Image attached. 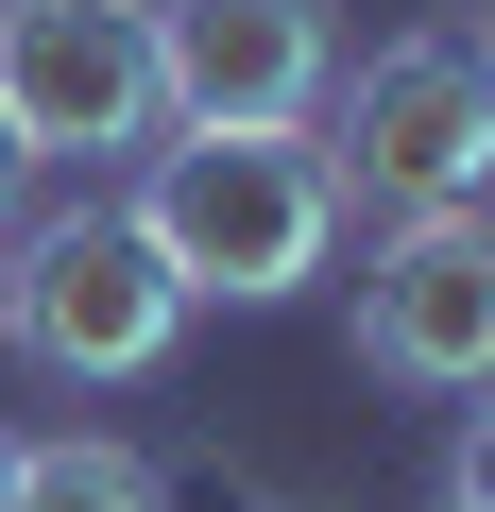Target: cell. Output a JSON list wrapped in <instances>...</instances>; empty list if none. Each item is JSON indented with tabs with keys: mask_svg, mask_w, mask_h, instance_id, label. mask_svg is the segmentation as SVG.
I'll use <instances>...</instances> for the list:
<instances>
[{
	"mask_svg": "<svg viewBox=\"0 0 495 512\" xmlns=\"http://www.w3.org/2000/svg\"><path fill=\"white\" fill-rule=\"evenodd\" d=\"M137 239H154V274L188 291V308H291L325 256H342V171H325V137H222V120H154V171H137V205H120Z\"/></svg>",
	"mask_w": 495,
	"mask_h": 512,
	"instance_id": "cell-1",
	"label": "cell"
},
{
	"mask_svg": "<svg viewBox=\"0 0 495 512\" xmlns=\"http://www.w3.org/2000/svg\"><path fill=\"white\" fill-rule=\"evenodd\" d=\"M0 342H18L35 376H69V393H120V376H154L188 342V291L154 274V239L86 188V205H52V222L0 239Z\"/></svg>",
	"mask_w": 495,
	"mask_h": 512,
	"instance_id": "cell-2",
	"label": "cell"
},
{
	"mask_svg": "<svg viewBox=\"0 0 495 512\" xmlns=\"http://www.w3.org/2000/svg\"><path fill=\"white\" fill-rule=\"evenodd\" d=\"M325 171H342V205H376V222H410V205H478L495 188V69H478V35L444 18V35H393V52H359L342 86H325Z\"/></svg>",
	"mask_w": 495,
	"mask_h": 512,
	"instance_id": "cell-3",
	"label": "cell"
},
{
	"mask_svg": "<svg viewBox=\"0 0 495 512\" xmlns=\"http://www.w3.org/2000/svg\"><path fill=\"white\" fill-rule=\"evenodd\" d=\"M0 120H18V154L52 171H103L137 154L171 103H154V0H0Z\"/></svg>",
	"mask_w": 495,
	"mask_h": 512,
	"instance_id": "cell-4",
	"label": "cell"
},
{
	"mask_svg": "<svg viewBox=\"0 0 495 512\" xmlns=\"http://www.w3.org/2000/svg\"><path fill=\"white\" fill-rule=\"evenodd\" d=\"M342 86V0H154V103L222 137H308Z\"/></svg>",
	"mask_w": 495,
	"mask_h": 512,
	"instance_id": "cell-5",
	"label": "cell"
},
{
	"mask_svg": "<svg viewBox=\"0 0 495 512\" xmlns=\"http://www.w3.org/2000/svg\"><path fill=\"white\" fill-rule=\"evenodd\" d=\"M359 376L393 393H478L495 376V222L478 205H410L359 256Z\"/></svg>",
	"mask_w": 495,
	"mask_h": 512,
	"instance_id": "cell-6",
	"label": "cell"
},
{
	"mask_svg": "<svg viewBox=\"0 0 495 512\" xmlns=\"http://www.w3.org/2000/svg\"><path fill=\"white\" fill-rule=\"evenodd\" d=\"M0 512H171V478L103 427H52V444H0Z\"/></svg>",
	"mask_w": 495,
	"mask_h": 512,
	"instance_id": "cell-7",
	"label": "cell"
},
{
	"mask_svg": "<svg viewBox=\"0 0 495 512\" xmlns=\"http://www.w3.org/2000/svg\"><path fill=\"white\" fill-rule=\"evenodd\" d=\"M444 512H495V444H478V427L444 444Z\"/></svg>",
	"mask_w": 495,
	"mask_h": 512,
	"instance_id": "cell-8",
	"label": "cell"
},
{
	"mask_svg": "<svg viewBox=\"0 0 495 512\" xmlns=\"http://www.w3.org/2000/svg\"><path fill=\"white\" fill-rule=\"evenodd\" d=\"M18 205H35V154H18V120H0V239H18Z\"/></svg>",
	"mask_w": 495,
	"mask_h": 512,
	"instance_id": "cell-9",
	"label": "cell"
},
{
	"mask_svg": "<svg viewBox=\"0 0 495 512\" xmlns=\"http://www.w3.org/2000/svg\"><path fill=\"white\" fill-rule=\"evenodd\" d=\"M274 512H325V495H274Z\"/></svg>",
	"mask_w": 495,
	"mask_h": 512,
	"instance_id": "cell-10",
	"label": "cell"
}]
</instances>
